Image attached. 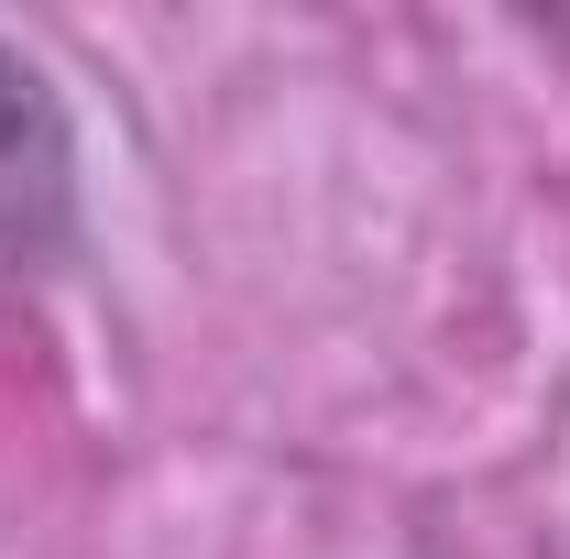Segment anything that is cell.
Returning a JSON list of instances; mask_svg holds the SVG:
<instances>
[{
  "label": "cell",
  "mask_w": 570,
  "mask_h": 559,
  "mask_svg": "<svg viewBox=\"0 0 570 559\" xmlns=\"http://www.w3.org/2000/svg\"><path fill=\"white\" fill-rule=\"evenodd\" d=\"M77 242V133L45 67L0 33V275H45Z\"/></svg>",
  "instance_id": "1"
}]
</instances>
